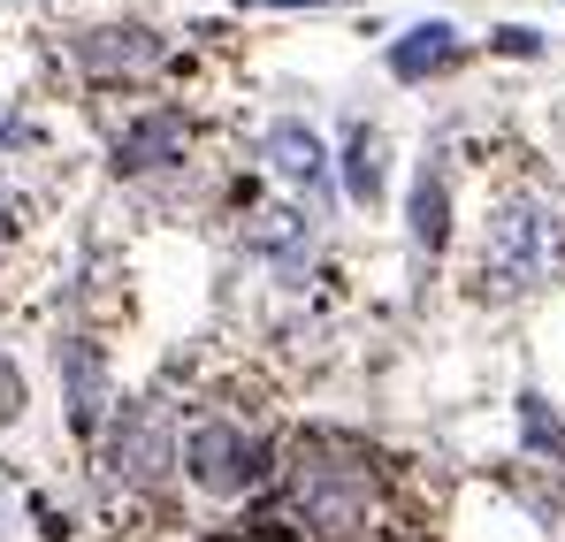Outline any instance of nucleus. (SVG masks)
Returning <instances> with one entry per match:
<instances>
[{"instance_id": "1", "label": "nucleus", "mask_w": 565, "mask_h": 542, "mask_svg": "<svg viewBox=\"0 0 565 542\" xmlns=\"http://www.w3.org/2000/svg\"><path fill=\"white\" fill-rule=\"evenodd\" d=\"M551 275H558V214L543 199H504L489 214V237H481V283L497 298H520Z\"/></svg>"}, {"instance_id": "2", "label": "nucleus", "mask_w": 565, "mask_h": 542, "mask_svg": "<svg viewBox=\"0 0 565 542\" xmlns=\"http://www.w3.org/2000/svg\"><path fill=\"white\" fill-rule=\"evenodd\" d=\"M298 512L321 528L329 542L360 535L367 528V466H352V458H329V451H298Z\"/></svg>"}, {"instance_id": "3", "label": "nucleus", "mask_w": 565, "mask_h": 542, "mask_svg": "<svg viewBox=\"0 0 565 542\" xmlns=\"http://www.w3.org/2000/svg\"><path fill=\"white\" fill-rule=\"evenodd\" d=\"M184 466H191V481H199L206 497H237V489L260 481V444H253L237 421H199L191 444H184Z\"/></svg>"}, {"instance_id": "4", "label": "nucleus", "mask_w": 565, "mask_h": 542, "mask_svg": "<svg viewBox=\"0 0 565 542\" xmlns=\"http://www.w3.org/2000/svg\"><path fill=\"white\" fill-rule=\"evenodd\" d=\"M99 458H107L115 481H161L169 458H177V444H169V413H161V405H122Z\"/></svg>"}, {"instance_id": "5", "label": "nucleus", "mask_w": 565, "mask_h": 542, "mask_svg": "<svg viewBox=\"0 0 565 542\" xmlns=\"http://www.w3.org/2000/svg\"><path fill=\"white\" fill-rule=\"evenodd\" d=\"M77 62L93 77H153L169 62V46L146 23H99V31H77Z\"/></svg>"}, {"instance_id": "6", "label": "nucleus", "mask_w": 565, "mask_h": 542, "mask_svg": "<svg viewBox=\"0 0 565 542\" xmlns=\"http://www.w3.org/2000/svg\"><path fill=\"white\" fill-rule=\"evenodd\" d=\"M268 169H276L282 183H298L306 199L329 191V153H321V138H313L306 123H276V130H268Z\"/></svg>"}, {"instance_id": "7", "label": "nucleus", "mask_w": 565, "mask_h": 542, "mask_svg": "<svg viewBox=\"0 0 565 542\" xmlns=\"http://www.w3.org/2000/svg\"><path fill=\"white\" fill-rule=\"evenodd\" d=\"M451 62H459V31H451V23H413V31L390 46V77H397V85L444 77Z\"/></svg>"}, {"instance_id": "8", "label": "nucleus", "mask_w": 565, "mask_h": 542, "mask_svg": "<svg viewBox=\"0 0 565 542\" xmlns=\"http://www.w3.org/2000/svg\"><path fill=\"white\" fill-rule=\"evenodd\" d=\"M177 153H184V115H146V123H130V130L115 138V169H122V177L161 169V161H177Z\"/></svg>"}, {"instance_id": "9", "label": "nucleus", "mask_w": 565, "mask_h": 542, "mask_svg": "<svg viewBox=\"0 0 565 542\" xmlns=\"http://www.w3.org/2000/svg\"><path fill=\"white\" fill-rule=\"evenodd\" d=\"M444 237H451V199H444V169L428 161L413 177V245L420 253H444Z\"/></svg>"}, {"instance_id": "10", "label": "nucleus", "mask_w": 565, "mask_h": 542, "mask_svg": "<svg viewBox=\"0 0 565 542\" xmlns=\"http://www.w3.org/2000/svg\"><path fill=\"white\" fill-rule=\"evenodd\" d=\"M344 191H352L360 206H375V199H382V138L367 130V123L344 130Z\"/></svg>"}, {"instance_id": "11", "label": "nucleus", "mask_w": 565, "mask_h": 542, "mask_svg": "<svg viewBox=\"0 0 565 542\" xmlns=\"http://www.w3.org/2000/svg\"><path fill=\"white\" fill-rule=\"evenodd\" d=\"M62 366H70V413H77V428H93L99 405H107L99 397V344H85V337L62 344Z\"/></svg>"}, {"instance_id": "12", "label": "nucleus", "mask_w": 565, "mask_h": 542, "mask_svg": "<svg viewBox=\"0 0 565 542\" xmlns=\"http://www.w3.org/2000/svg\"><path fill=\"white\" fill-rule=\"evenodd\" d=\"M253 245H260V253H276V261H298V253L313 245V230H306L298 214L268 206V214H253Z\"/></svg>"}, {"instance_id": "13", "label": "nucleus", "mask_w": 565, "mask_h": 542, "mask_svg": "<svg viewBox=\"0 0 565 542\" xmlns=\"http://www.w3.org/2000/svg\"><path fill=\"white\" fill-rule=\"evenodd\" d=\"M520 436H527L535 451L565 458V428H558V421H551V405H543V397H520Z\"/></svg>"}, {"instance_id": "14", "label": "nucleus", "mask_w": 565, "mask_h": 542, "mask_svg": "<svg viewBox=\"0 0 565 542\" xmlns=\"http://www.w3.org/2000/svg\"><path fill=\"white\" fill-rule=\"evenodd\" d=\"M8 421H23V374H15V360H0V428Z\"/></svg>"}, {"instance_id": "15", "label": "nucleus", "mask_w": 565, "mask_h": 542, "mask_svg": "<svg viewBox=\"0 0 565 542\" xmlns=\"http://www.w3.org/2000/svg\"><path fill=\"white\" fill-rule=\"evenodd\" d=\"M0 138H15V107L8 99H0Z\"/></svg>"}]
</instances>
